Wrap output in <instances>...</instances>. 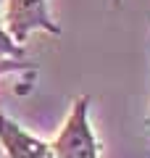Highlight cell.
Instances as JSON below:
<instances>
[{"mask_svg":"<svg viewBox=\"0 0 150 158\" xmlns=\"http://www.w3.org/2000/svg\"><path fill=\"white\" fill-rule=\"evenodd\" d=\"M50 150L56 158H98V140H95V132L90 127L87 95L74 100L69 118L63 121L58 137L50 142Z\"/></svg>","mask_w":150,"mask_h":158,"instance_id":"cell-1","label":"cell"},{"mask_svg":"<svg viewBox=\"0 0 150 158\" xmlns=\"http://www.w3.org/2000/svg\"><path fill=\"white\" fill-rule=\"evenodd\" d=\"M6 24H8V34L19 45L27 42L32 32L61 34V27L48 11V0H8Z\"/></svg>","mask_w":150,"mask_h":158,"instance_id":"cell-2","label":"cell"},{"mask_svg":"<svg viewBox=\"0 0 150 158\" xmlns=\"http://www.w3.org/2000/svg\"><path fill=\"white\" fill-rule=\"evenodd\" d=\"M0 145L6 150V158H56L48 142L32 137L3 113H0Z\"/></svg>","mask_w":150,"mask_h":158,"instance_id":"cell-3","label":"cell"},{"mask_svg":"<svg viewBox=\"0 0 150 158\" xmlns=\"http://www.w3.org/2000/svg\"><path fill=\"white\" fill-rule=\"evenodd\" d=\"M19 58H24V45H19L16 40L8 34V29L0 27V66L13 63Z\"/></svg>","mask_w":150,"mask_h":158,"instance_id":"cell-4","label":"cell"},{"mask_svg":"<svg viewBox=\"0 0 150 158\" xmlns=\"http://www.w3.org/2000/svg\"><path fill=\"white\" fill-rule=\"evenodd\" d=\"M11 69H24V63H16V61L6 63V66H0V74H3V71H11Z\"/></svg>","mask_w":150,"mask_h":158,"instance_id":"cell-5","label":"cell"},{"mask_svg":"<svg viewBox=\"0 0 150 158\" xmlns=\"http://www.w3.org/2000/svg\"><path fill=\"white\" fill-rule=\"evenodd\" d=\"M148 127H150V116H148Z\"/></svg>","mask_w":150,"mask_h":158,"instance_id":"cell-6","label":"cell"},{"mask_svg":"<svg viewBox=\"0 0 150 158\" xmlns=\"http://www.w3.org/2000/svg\"><path fill=\"white\" fill-rule=\"evenodd\" d=\"M113 3H119V0H113Z\"/></svg>","mask_w":150,"mask_h":158,"instance_id":"cell-7","label":"cell"}]
</instances>
